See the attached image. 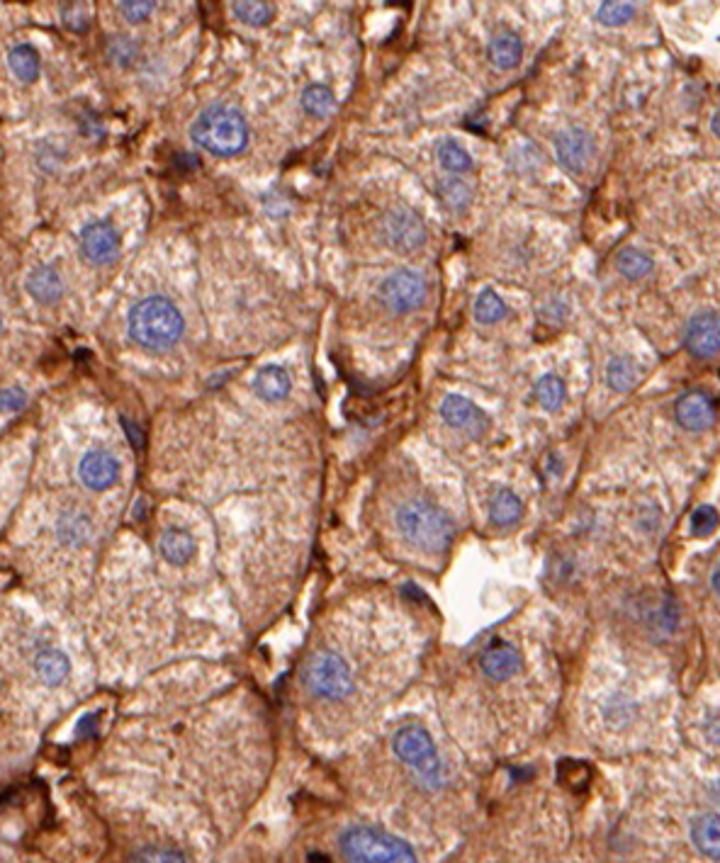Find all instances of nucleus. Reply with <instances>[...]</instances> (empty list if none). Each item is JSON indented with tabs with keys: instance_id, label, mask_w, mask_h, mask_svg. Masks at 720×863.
I'll list each match as a JSON object with an SVG mask.
<instances>
[{
	"instance_id": "nucleus-28",
	"label": "nucleus",
	"mask_w": 720,
	"mask_h": 863,
	"mask_svg": "<svg viewBox=\"0 0 720 863\" xmlns=\"http://www.w3.org/2000/svg\"><path fill=\"white\" fill-rule=\"evenodd\" d=\"M231 10L241 22L247 25H254V27H263L268 25L275 15V8L270 3H261V0H239V3H231Z\"/></svg>"
},
{
	"instance_id": "nucleus-25",
	"label": "nucleus",
	"mask_w": 720,
	"mask_h": 863,
	"mask_svg": "<svg viewBox=\"0 0 720 863\" xmlns=\"http://www.w3.org/2000/svg\"><path fill=\"white\" fill-rule=\"evenodd\" d=\"M436 195L441 198V202L446 205L448 209H465L470 202H473V188L463 181V178H443L438 181L436 185Z\"/></svg>"
},
{
	"instance_id": "nucleus-6",
	"label": "nucleus",
	"mask_w": 720,
	"mask_h": 863,
	"mask_svg": "<svg viewBox=\"0 0 720 863\" xmlns=\"http://www.w3.org/2000/svg\"><path fill=\"white\" fill-rule=\"evenodd\" d=\"M304 683L324 701H341L351 693L353 673L339 655L317 652L304 669Z\"/></svg>"
},
{
	"instance_id": "nucleus-37",
	"label": "nucleus",
	"mask_w": 720,
	"mask_h": 863,
	"mask_svg": "<svg viewBox=\"0 0 720 863\" xmlns=\"http://www.w3.org/2000/svg\"><path fill=\"white\" fill-rule=\"evenodd\" d=\"M117 8L129 22H144L153 12L156 3L153 0H127V3H120Z\"/></svg>"
},
{
	"instance_id": "nucleus-1",
	"label": "nucleus",
	"mask_w": 720,
	"mask_h": 863,
	"mask_svg": "<svg viewBox=\"0 0 720 863\" xmlns=\"http://www.w3.org/2000/svg\"><path fill=\"white\" fill-rule=\"evenodd\" d=\"M129 336L149 351H168L183 336V316L166 297H146L129 312Z\"/></svg>"
},
{
	"instance_id": "nucleus-13",
	"label": "nucleus",
	"mask_w": 720,
	"mask_h": 863,
	"mask_svg": "<svg viewBox=\"0 0 720 863\" xmlns=\"http://www.w3.org/2000/svg\"><path fill=\"white\" fill-rule=\"evenodd\" d=\"M78 477L90 492H105L110 489L120 477V463L107 450H90L78 463Z\"/></svg>"
},
{
	"instance_id": "nucleus-18",
	"label": "nucleus",
	"mask_w": 720,
	"mask_h": 863,
	"mask_svg": "<svg viewBox=\"0 0 720 863\" xmlns=\"http://www.w3.org/2000/svg\"><path fill=\"white\" fill-rule=\"evenodd\" d=\"M27 292L42 304H54L64 294V280L51 266H37L27 276Z\"/></svg>"
},
{
	"instance_id": "nucleus-12",
	"label": "nucleus",
	"mask_w": 720,
	"mask_h": 863,
	"mask_svg": "<svg viewBox=\"0 0 720 863\" xmlns=\"http://www.w3.org/2000/svg\"><path fill=\"white\" fill-rule=\"evenodd\" d=\"M441 416L448 426L465 431L470 436H482L484 431L489 428V421L484 416L482 408H477L470 399L460 397V394H448L441 404Z\"/></svg>"
},
{
	"instance_id": "nucleus-23",
	"label": "nucleus",
	"mask_w": 720,
	"mask_h": 863,
	"mask_svg": "<svg viewBox=\"0 0 720 863\" xmlns=\"http://www.w3.org/2000/svg\"><path fill=\"white\" fill-rule=\"evenodd\" d=\"M8 64L12 76L22 81V83H35L39 78V71H42V61H39L37 49L29 47V44H18V47L12 49L8 57Z\"/></svg>"
},
{
	"instance_id": "nucleus-38",
	"label": "nucleus",
	"mask_w": 720,
	"mask_h": 863,
	"mask_svg": "<svg viewBox=\"0 0 720 863\" xmlns=\"http://www.w3.org/2000/svg\"><path fill=\"white\" fill-rule=\"evenodd\" d=\"M27 404V392L20 387H5L0 389V411L3 414H12Z\"/></svg>"
},
{
	"instance_id": "nucleus-3",
	"label": "nucleus",
	"mask_w": 720,
	"mask_h": 863,
	"mask_svg": "<svg viewBox=\"0 0 720 863\" xmlns=\"http://www.w3.org/2000/svg\"><path fill=\"white\" fill-rule=\"evenodd\" d=\"M397 528L404 540L427 552L446 550L455 533L448 513L428 501L402 503L397 511Z\"/></svg>"
},
{
	"instance_id": "nucleus-30",
	"label": "nucleus",
	"mask_w": 720,
	"mask_h": 863,
	"mask_svg": "<svg viewBox=\"0 0 720 863\" xmlns=\"http://www.w3.org/2000/svg\"><path fill=\"white\" fill-rule=\"evenodd\" d=\"M333 93L326 86H307L302 90L304 113L312 117H326L333 113Z\"/></svg>"
},
{
	"instance_id": "nucleus-5",
	"label": "nucleus",
	"mask_w": 720,
	"mask_h": 863,
	"mask_svg": "<svg viewBox=\"0 0 720 863\" xmlns=\"http://www.w3.org/2000/svg\"><path fill=\"white\" fill-rule=\"evenodd\" d=\"M392 750L417 774L424 786L431 788V790L446 786V768L438 759L431 735L424 727H419V725L402 727L392 737Z\"/></svg>"
},
{
	"instance_id": "nucleus-39",
	"label": "nucleus",
	"mask_w": 720,
	"mask_h": 863,
	"mask_svg": "<svg viewBox=\"0 0 720 863\" xmlns=\"http://www.w3.org/2000/svg\"><path fill=\"white\" fill-rule=\"evenodd\" d=\"M61 18L67 22V27L76 29V32H83L88 27V10L86 5H78V3H67L64 10H61Z\"/></svg>"
},
{
	"instance_id": "nucleus-27",
	"label": "nucleus",
	"mask_w": 720,
	"mask_h": 863,
	"mask_svg": "<svg viewBox=\"0 0 720 863\" xmlns=\"http://www.w3.org/2000/svg\"><path fill=\"white\" fill-rule=\"evenodd\" d=\"M616 266L630 280H640V277L653 273V260H650V256L643 253V251H638V248H623L618 253Z\"/></svg>"
},
{
	"instance_id": "nucleus-47",
	"label": "nucleus",
	"mask_w": 720,
	"mask_h": 863,
	"mask_svg": "<svg viewBox=\"0 0 720 863\" xmlns=\"http://www.w3.org/2000/svg\"><path fill=\"white\" fill-rule=\"evenodd\" d=\"M0 331H3V314H0Z\"/></svg>"
},
{
	"instance_id": "nucleus-29",
	"label": "nucleus",
	"mask_w": 720,
	"mask_h": 863,
	"mask_svg": "<svg viewBox=\"0 0 720 863\" xmlns=\"http://www.w3.org/2000/svg\"><path fill=\"white\" fill-rule=\"evenodd\" d=\"M506 316V304L494 290H482L474 299V319L480 323H497Z\"/></svg>"
},
{
	"instance_id": "nucleus-20",
	"label": "nucleus",
	"mask_w": 720,
	"mask_h": 863,
	"mask_svg": "<svg viewBox=\"0 0 720 863\" xmlns=\"http://www.w3.org/2000/svg\"><path fill=\"white\" fill-rule=\"evenodd\" d=\"M90 518L81 511H64L57 521V538L68 548H81L90 540Z\"/></svg>"
},
{
	"instance_id": "nucleus-32",
	"label": "nucleus",
	"mask_w": 720,
	"mask_h": 863,
	"mask_svg": "<svg viewBox=\"0 0 720 863\" xmlns=\"http://www.w3.org/2000/svg\"><path fill=\"white\" fill-rule=\"evenodd\" d=\"M438 161H441V166H443L446 171L455 173V175H458V173L473 171V159H470V153L465 152L463 146L455 142H443L441 146H438Z\"/></svg>"
},
{
	"instance_id": "nucleus-46",
	"label": "nucleus",
	"mask_w": 720,
	"mask_h": 863,
	"mask_svg": "<svg viewBox=\"0 0 720 863\" xmlns=\"http://www.w3.org/2000/svg\"><path fill=\"white\" fill-rule=\"evenodd\" d=\"M713 587H716V591L720 594V564L718 570H716V574H713Z\"/></svg>"
},
{
	"instance_id": "nucleus-7",
	"label": "nucleus",
	"mask_w": 720,
	"mask_h": 863,
	"mask_svg": "<svg viewBox=\"0 0 720 863\" xmlns=\"http://www.w3.org/2000/svg\"><path fill=\"white\" fill-rule=\"evenodd\" d=\"M380 299L395 314L414 312L427 299V283L414 270H397L382 283Z\"/></svg>"
},
{
	"instance_id": "nucleus-34",
	"label": "nucleus",
	"mask_w": 720,
	"mask_h": 863,
	"mask_svg": "<svg viewBox=\"0 0 720 863\" xmlns=\"http://www.w3.org/2000/svg\"><path fill=\"white\" fill-rule=\"evenodd\" d=\"M635 15V5L633 3H601L597 10V18L608 25V27H618V25H626L628 19Z\"/></svg>"
},
{
	"instance_id": "nucleus-17",
	"label": "nucleus",
	"mask_w": 720,
	"mask_h": 863,
	"mask_svg": "<svg viewBox=\"0 0 720 863\" xmlns=\"http://www.w3.org/2000/svg\"><path fill=\"white\" fill-rule=\"evenodd\" d=\"M693 846L708 859H720V815L706 812L692 822Z\"/></svg>"
},
{
	"instance_id": "nucleus-11",
	"label": "nucleus",
	"mask_w": 720,
	"mask_h": 863,
	"mask_svg": "<svg viewBox=\"0 0 720 863\" xmlns=\"http://www.w3.org/2000/svg\"><path fill=\"white\" fill-rule=\"evenodd\" d=\"M555 152H558L560 163L572 173H579L587 168V163L594 156V139L591 134L579 129V127H569L562 129L555 139Z\"/></svg>"
},
{
	"instance_id": "nucleus-33",
	"label": "nucleus",
	"mask_w": 720,
	"mask_h": 863,
	"mask_svg": "<svg viewBox=\"0 0 720 863\" xmlns=\"http://www.w3.org/2000/svg\"><path fill=\"white\" fill-rule=\"evenodd\" d=\"M558 778L560 783H565L572 790H582L587 788V783L591 781V771H589L587 764L582 761H562L558 768Z\"/></svg>"
},
{
	"instance_id": "nucleus-26",
	"label": "nucleus",
	"mask_w": 720,
	"mask_h": 863,
	"mask_svg": "<svg viewBox=\"0 0 720 863\" xmlns=\"http://www.w3.org/2000/svg\"><path fill=\"white\" fill-rule=\"evenodd\" d=\"M638 365L630 358H614L607 368L608 387L616 392H630L638 385Z\"/></svg>"
},
{
	"instance_id": "nucleus-24",
	"label": "nucleus",
	"mask_w": 720,
	"mask_h": 863,
	"mask_svg": "<svg viewBox=\"0 0 720 863\" xmlns=\"http://www.w3.org/2000/svg\"><path fill=\"white\" fill-rule=\"evenodd\" d=\"M521 513H523L521 499H519L513 492H509V489H502V492L497 494V496L492 499V506H489L492 523L502 525V528L513 525V523L521 518Z\"/></svg>"
},
{
	"instance_id": "nucleus-45",
	"label": "nucleus",
	"mask_w": 720,
	"mask_h": 863,
	"mask_svg": "<svg viewBox=\"0 0 720 863\" xmlns=\"http://www.w3.org/2000/svg\"><path fill=\"white\" fill-rule=\"evenodd\" d=\"M711 124H713V132H716L720 136V110L716 114H713V122Z\"/></svg>"
},
{
	"instance_id": "nucleus-44",
	"label": "nucleus",
	"mask_w": 720,
	"mask_h": 863,
	"mask_svg": "<svg viewBox=\"0 0 720 863\" xmlns=\"http://www.w3.org/2000/svg\"><path fill=\"white\" fill-rule=\"evenodd\" d=\"M309 863H329V856H324V854H309Z\"/></svg>"
},
{
	"instance_id": "nucleus-22",
	"label": "nucleus",
	"mask_w": 720,
	"mask_h": 863,
	"mask_svg": "<svg viewBox=\"0 0 720 863\" xmlns=\"http://www.w3.org/2000/svg\"><path fill=\"white\" fill-rule=\"evenodd\" d=\"M523 57V44L519 35L513 32H499L497 37L492 39L489 44V58H492L494 66L499 68H513L521 64Z\"/></svg>"
},
{
	"instance_id": "nucleus-35",
	"label": "nucleus",
	"mask_w": 720,
	"mask_h": 863,
	"mask_svg": "<svg viewBox=\"0 0 720 863\" xmlns=\"http://www.w3.org/2000/svg\"><path fill=\"white\" fill-rule=\"evenodd\" d=\"M132 863H188L185 856L171 846H144L132 856Z\"/></svg>"
},
{
	"instance_id": "nucleus-4",
	"label": "nucleus",
	"mask_w": 720,
	"mask_h": 863,
	"mask_svg": "<svg viewBox=\"0 0 720 863\" xmlns=\"http://www.w3.org/2000/svg\"><path fill=\"white\" fill-rule=\"evenodd\" d=\"M339 842L348 863H419L414 849L404 839L378 827L353 825Z\"/></svg>"
},
{
	"instance_id": "nucleus-19",
	"label": "nucleus",
	"mask_w": 720,
	"mask_h": 863,
	"mask_svg": "<svg viewBox=\"0 0 720 863\" xmlns=\"http://www.w3.org/2000/svg\"><path fill=\"white\" fill-rule=\"evenodd\" d=\"M159 550H161L163 560L171 562L176 567H183L192 560L195 555V540L188 531L183 528H168L163 533L161 540H159Z\"/></svg>"
},
{
	"instance_id": "nucleus-42",
	"label": "nucleus",
	"mask_w": 720,
	"mask_h": 863,
	"mask_svg": "<svg viewBox=\"0 0 720 863\" xmlns=\"http://www.w3.org/2000/svg\"><path fill=\"white\" fill-rule=\"evenodd\" d=\"M122 426H124V431H127V436H129V440H132V446L137 447V450H142V447H144V433H142V428L137 426V424H132L129 418H122Z\"/></svg>"
},
{
	"instance_id": "nucleus-40",
	"label": "nucleus",
	"mask_w": 720,
	"mask_h": 863,
	"mask_svg": "<svg viewBox=\"0 0 720 863\" xmlns=\"http://www.w3.org/2000/svg\"><path fill=\"white\" fill-rule=\"evenodd\" d=\"M122 54H127V58L132 61V57L137 54V49H134L132 39L117 37V39H113V42H110V57H113V61H117V64H124Z\"/></svg>"
},
{
	"instance_id": "nucleus-10",
	"label": "nucleus",
	"mask_w": 720,
	"mask_h": 863,
	"mask_svg": "<svg viewBox=\"0 0 720 863\" xmlns=\"http://www.w3.org/2000/svg\"><path fill=\"white\" fill-rule=\"evenodd\" d=\"M686 348L696 358H713L720 353V314L701 312L686 326Z\"/></svg>"
},
{
	"instance_id": "nucleus-15",
	"label": "nucleus",
	"mask_w": 720,
	"mask_h": 863,
	"mask_svg": "<svg viewBox=\"0 0 720 863\" xmlns=\"http://www.w3.org/2000/svg\"><path fill=\"white\" fill-rule=\"evenodd\" d=\"M519 669H521V655H519V649L513 645L494 642L482 655V672L492 681H506Z\"/></svg>"
},
{
	"instance_id": "nucleus-16",
	"label": "nucleus",
	"mask_w": 720,
	"mask_h": 863,
	"mask_svg": "<svg viewBox=\"0 0 720 863\" xmlns=\"http://www.w3.org/2000/svg\"><path fill=\"white\" fill-rule=\"evenodd\" d=\"M35 672H37L42 683H47V686H61L68 679V673H71V662H68L67 652H61L57 647H44L35 657Z\"/></svg>"
},
{
	"instance_id": "nucleus-9",
	"label": "nucleus",
	"mask_w": 720,
	"mask_h": 863,
	"mask_svg": "<svg viewBox=\"0 0 720 863\" xmlns=\"http://www.w3.org/2000/svg\"><path fill=\"white\" fill-rule=\"evenodd\" d=\"M81 251L95 266L113 263L120 256V234L107 222H93L81 231Z\"/></svg>"
},
{
	"instance_id": "nucleus-36",
	"label": "nucleus",
	"mask_w": 720,
	"mask_h": 863,
	"mask_svg": "<svg viewBox=\"0 0 720 863\" xmlns=\"http://www.w3.org/2000/svg\"><path fill=\"white\" fill-rule=\"evenodd\" d=\"M720 516L713 506H699L692 513V533L693 535H711L718 528Z\"/></svg>"
},
{
	"instance_id": "nucleus-41",
	"label": "nucleus",
	"mask_w": 720,
	"mask_h": 863,
	"mask_svg": "<svg viewBox=\"0 0 720 863\" xmlns=\"http://www.w3.org/2000/svg\"><path fill=\"white\" fill-rule=\"evenodd\" d=\"M98 718H100L98 712H88V715H83L76 725V737H81V740L93 737L95 732H98Z\"/></svg>"
},
{
	"instance_id": "nucleus-2",
	"label": "nucleus",
	"mask_w": 720,
	"mask_h": 863,
	"mask_svg": "<svg viewBox=\"0 0 720 863\" xmlns=\"http://www.w3.org/2000/svg\"><path fill=\"white\" fill-rule=\"evenodd\" d=\"M192 142L215 156H234L248 144V127L244 114L231 105H209L192 124Z\"/></svg>"
},
{
	"instance_id": "nucleus-8",
	"label": "nucleus",
	"mask_w": 720,
	"mask_h": 863,
	"mask_svg": "<svg viewBox=\"0 0 720 863\" xmlns=\"http://www.w3.org/2000/svg\"><path fill=\"white\" fill-rule=\"evenodd\" d=\"M385 238L387 244L399 253H411L419 246H424L427 241V227L414 209L397 205L385 214V224H382Z\"/></svg>"
},
{
	"instance_id": "nucleus-31",
	"label": "nucleus",
	"mask_w": 720,
	"mask_h": 863,
	"mask_svg": "<svg viewBox=\"0 0 720 863\" xmlns=\"http://www.w3.org/2000/svg\"><path fill=\"white\" fill-rule=\"evenodd\" d=\"M536 399L543 408L548 411H558L565 401V385L560 380L558 375H545L540 377L538 385H536Z\"/></svg>"
},
{
	"instance_id": "nucleus-21",
	"label": "nucleus",
	"mask_w": 720,
	"mask_h": 863,
	"mask_svg": "<svg viewBox=\"0 0 720 863\" xmlns=\"http://www.w3.org/2000/svg\"><path fill=\"white\" fill-rule=\"evenodd\" d=\"M290 375L278 368V365H268L263 370L258 372L256 380H254V389H256L258 397H263L266 401H280L290 394Z\"/></svg>"
},
{
	"instance_id": "nucleus-14",
	"label": "nucleus",
	"mask_w": 720,
	"mask_h": 863,
	"mask_svg": "<svg viewBox=\"0 0 720 863\" xmlns=\"http://www.w3.org/2000/svg\"><path fill=\"white\" fill-rule=\"evenodd\" d=\"M679 426L686 431H706L716 421V404L703 392H686L674 407Z\"/></svg>"
},
{
	"instance_id": "nucleus-43",
	"label": "nucleus",
	"mask_w": 720,
	"mask_h": 863,
	"mask_svg": "<svg viewBox=\"0 0 720 863\" xmlns=\"http://www.w3.org/2000/svg\"><path fill=\"white\" fill-rule=\"evenodd\" d=\"M706 735H708V740L713 744H720V715L708 718V722H706Z\"/></svg>"
}]
</instances>
